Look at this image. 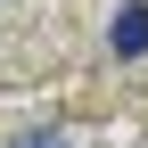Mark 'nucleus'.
<instances>
[{
    "mask_svg": "<svg viewBox=\"0 0 148 148\" xmlns=\"http://www.w3.org/2000/svg\"><path fill=\"white\" fill-rule=\"evenodd\" d=\"M107 58H148V0H115V16H107Z\"/></svg>",
    "mask_w": 148,
    "mask_h": 148,
    "instance_id": "f257e3e1",
    "label": "nucleus"
},
{
    "mask_svg": "<svg viewBox=\"0 0 148 148\" xmlns=\"http://www.w3.org/2000/svg\"><path fill=\"white\" fill-rule=\"evenodd\" d=\"M16 148H66V140H49V132H25V140H16Z\"/></svg>",
    "mask_w": 148,
    "mask_h": 148,
    "instance_id": "f03ea898",
    "label": "nucleus"
}]
</instances>
